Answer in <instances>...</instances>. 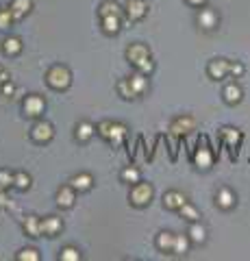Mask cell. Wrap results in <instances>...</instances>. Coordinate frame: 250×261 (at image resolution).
Segmentation results:
<instances>
[{"label":"cell","mask_w":250,"mask_h":261,"mask_svg":"<svg viewBox=\"0 0 250 261\" xmlns=\"http://www.w3.org/2000/svg\"><path fill=\"white\" fill-rule=\"evenodd\" d=\"M39 229H42V235L54 237V235L63 229V222H61V218H57V215H48V218L39 220Z\"/></svg>","instance_id":"cell-13"},{"label":"cell","mask_w":250,"mask_h":261,"mask_svg":"<svg viewBox=\"0 0 250 261\" xmlns=\"http://www.w3.org/2000/svg\"><path fill=\"white\" fill-rule=\"evenodd\" d=\"M222 98H224V103H226V104H239V103H242V98H244V92H242V87H239L237 83H228L226 87L222 89Z\"/></svg>","instance_id":"cell-15"},{"label":"cell","mask_w":250,"mask_h":261,"mask_svg":"<svg viewBox=\"0 0 250 261\" xmlns=\"http://www.w3.org/2000/svg\"><path fill=\"white\" fill-rule=\"evenodd\" d=\"M39 220L42 218H37V215H26V218H24V233L28 235V237L31 239H37V237H42V229H39Z\"/></svg>","instance_id":"cell-18"},{"label":"cell","mask_w":250,"mask_h":261,"mask_svg":"<svg viewBox=\"0 0 250 261\" xmlns=\"http://www.w3.org/2000/svg\"><path fill=\"white\" fill-rule=\"evenodd\" d=\"M2 92H4V94H11V92H13V85L7 81V83H4V87H2Z\"/></svg>","instance_id":"cell-41"},{"label":"cell","mask_w":250,"mask_h":261,"mask_svg":"<svg viewBox=\"0 0 250 261\" xmlns=\"http://www.w3.org/2000/svg\"><path fill=\"white\" fill-rule=\"evenodd\" d=\"M128 83H131L135 96H139V94H144L148 89V77H146V74H142V72H137V70H135V74L128 78Z\"/></svg>","instance_id":"cell-22"},{"label":"cell","mask_w":250,"mask_h":261,"mask_svg":"<svg viewBox=\"0 0 250 261\" xmlns=\"http://www.w3.org/2000/svg\"><path fill=\"white\" fill-rule=\"evenodd\" d=\"M126 135H128V129L124 127V124H120V122H111V124H109L107 142H109V144H113V148H118V146H122V144H124Z\"/></svg>","instance_id":"cell-12"},{"label":"cell","mask_w":250,"mask_h":261,"mask_svg":"<svg viewBox=\"0 0 250 261\" xmlns=\"http://www.w3.org/2000/svg\"><path fill=\"white\" fill-rule=\"evenodd\" d=\"M122 7L116 2V0H104V2H100L98 7V16H122Z\"/></svg>","instance_id":"cell-24"},{"label":"cell","mask_w":250,"mask_h":261,"mask_svg":"<svg viewBox=\"0 0 250 261\" xmlns=\"http://www.w3.org/2000/svg\"><path fill=\"white\" fill-rule=\"evenodd\" d=\"M52 137H54V129H52L50 122H46V120H37V122L31 127V139L33 142L48 144Z\"/></svg>","instance_id":"cell-6"},{"label":"cell","mask_w":250,"mask_h":261,"mask_svg":"<svg viewBox=\"0 0 250 261\" xmlns=\"http://www.w3.org/2000/svg\"><path fill=\"white\" fill-rule=\"evenodd\" d=\"M185 203H187V198H185L181 192H174V189H172V192L163 194V205H166L168 209H172V211H178Z\"/></svg>","instance_id":"cell-17"},{"label":"cell","mask_w":250,"mask_h":261,"mask_svg":"<svg viewBox=\"0 0 250 261\" xmlns=\"http://www.w3.org/2000/svg\"><path fill=\"white\" fill-rule=\"evenodd\" d=\"M189 235H176L174 237V248H172V253H176V255H185L189 250Z\"/></svg>","instance_id":"cell-30"},{"label":"cell","mask_w":250,"mask_h":261,"mask_svg":"<svg viewBox=\"0 0 250 261\" xmlns=\"http://www.w3.org/2000/svg\"><path fill=\"white\" fill-rule=\"evenodd\" d=\"M187 235H189V239H192V242H196V244H202L204 239H207V231H204V227L200 222H192Z\"/></svg>","instance_id":"cell-27"},{"label":"cell","mask_w":250,"mask_h":261,"mask_svg":"<svg viewBox=\"0 0 250 261\" xmlns=\"http://www.w3.org/2000/svg\"><path fill=\"white\" fill-rule=\"evenodd\" d=\"M174 237H176V235L170 233V231H161V233L157 235V248L163 250V253H170V250L174 248Z\"/></svg>","instance_id":"cell-26"},{"label":"cell","mask_w":250,"mask_h":261,"mask_svg":"<svg viewBox=\"0 0 250 261\" xmlns=\"http://www.w3.org/2000/svg\"><path fill=\"white\" fill-rule=\"evenodd\" d=\"M148 16V2L146 0H128L126 2V18L137 22Z\"/></svg>","instance_id":"cell-11"},{"label":"cell","mask_w":250,"mask_h":261,"mask_svg":"<svg viewBox=\"0 0 250 261\" xmlns=\"http://www.w3.org/2000/svg\"><path fill=\"white\" fill-rule=\"evenodd\" d=\"M192 161L196 163V168H200V170H209L213 165V161H216V153H213L211 146L207 144V137H202L198 142L196 150L192 153Z\"/></svg>","instance_id":"cell-4"},{"label":"cell","mask_w":250,"mask_h":261,"mask_svg":"<svg viewBox=\"0 0 250 261\" xmlns=\"http://www.w3.org/2000/svg\"><path fill=\"white\" fill-rule=\"evenodd\" d=\"M235 194L231 192L228 187H222L220 192L216 194V203H218V207H222V209H231V207H235Z\"/></svg>","instance_id":"cell-23"},{"label":"cell","mask_w":250,"mask_h":261,"mask_svg":"<svg viewBox=\"0 0 250 261\" xmlns=\"http://www.w3.org/2000/svg\"><path fill=\"white\" fill-rule=\"evenodd\" d=\"M122 181H126V183H137V181H142V174H139V170L135 168V165H128V168L122 170Z\"/></svg>","instance_id":"cell-33"},{"label":"cell","mask_w":250,"mask_h":261,"mask_svg":"<svg viewBox=\"0 0 250 261\" xmlns=\"http://www.w3.org/2000/svg\"><path fill=\"white\" fill-rule=\"evenodd\" d=\"M2 52L9 54V57L20 54V52H22V39H20V37H7L2 42Z\"/></svg>","instance_id":"cell-25"},{"label":"cell","mask_w":250,"mask_h":261,"mask_svg":"<svg viewBox=\"0 0 250 261\" xmlns=\"http://www.w3.org/2000/svg\"><path fill=\"white\" fill-rule=\"evenodd\" d=\"M178 213H181L183 218L187 220V222H198V220H200V213H198V209L194 207L192 203H185L183 207L178 209Z\"/></svg>","instance_id":"cell-28"},{"label":"cell","mask_w":250,"mask_h":261,"mask_svg":"<svg viewBox=\"0 0 250 261\" xmlns=\"http://www.w3.org/2000/svg\"><path fill=\"white\" fill-rule=\"evenodd\" d=\"M185 2L192 4V7H204V2H207V0H185Z\"/></svg>","instance_id":"cell-40"},{"label":"cell","mask_w":250,"mask_h":261,"mask_svg":"<svg viewBox=\"0 0 250 261\" xmlns=\"http://www.w3.org/2000/svg\"><path fill=\"white\" fill-rule=\"evenodd\" d=\"M13 185V174L9 172V170H0V187L7 189Z\"/></svg>","instance_id":"cell-36"},{"label":"cell","mask_w":250,"mask_h":261,"mask_svg":"<svg viewBox=\"0 0 250 261\" xmlns=\"http://www.w3.org/2000/svg\"><path fill=\"white\" fill-rule=\"evenodd\" d=\"M59 259L61 261H81V253H78V248H74V246H66V248H61V253H59Z\"/></svg>","instance_id":"cell-31"},{"label":"cell","mask_w":250,"mask_h":261,"mask_svg":"<svg viewBox=\"0 0 250 261\" xmlns=\"http://www.w3.org/2000/svg\"><path fill=\"white\" fill-rule=\"evenodd\" d=\"M74 203H76V189L72 185H63L57 192V205L63 209H70V207H74Z\"/></svg>","instance_id":"cell-14"},{"label":"cell","mask_w":250,"mask_h":261,"mask_svg":"<svg viewBox=\"0 0 250 261\" xmlns=\"http://www.w3.org/2000/svg\"><path fill=\"white\" fill-rule=\"evenodd\" d=\"M152 194H154L152 185L144 183V181H137V183H133L131 194H128V200H131L133 207L142 209V207H148V205H150V200H152Z\"/></svg>","instance_id":"cell-3"},{"label":"cell","mask_w":250,"mask_h":261,"mask_svg":"<svg viewBox=\"0 0 250 261\" xmlns=\"http://www.w3.org/2000/svg\"><path fill=\"white\" fill-rule=\"evenodd\" d=\"M16 259L18 261H39V253H37V248H22Z\"/></svg>","instance_id":"cell-34"},{"label":"cell","mask_w":250,"mask_h":261,"mask_svg":"<svg viewBox=\"0 0 250 261\" xmlns=\"http://www.w3.org/2000/svg\"><path fill=\"white\" fill-rule=\"evenodd\" d=\"M96 135V127H94L92 122H81V124H76V133H74V137H76V142H81V144H85V142H89V139Z\"/></svg>","instance_id":"cell-19"},{"label":"cell","mask_w":250,"mask_h":261,"mask_svg":"<svg viewBox=\"0 0 250 261\" xmlns=\"http://www.w3.org/2000/svg\"><path fill=\"white\" fill-rule=\"evenodd\" d=\"M118 92L122 98H135V92H133L131 83H128V78H122V81L118 83Z\"/></svg>","instance_id":"cell-35"},{"label":"cell","mask_w":250,"mask_h":261,"mask_svg":"<svg viewBox=\"0 0 250 261\" xmlns=\"http://www.w3.org/2000/svg\"><path fill=\"white\" fill-rule=\"evenodd\" d=\"M13 187H18V189H28L31 187V177H28L26 172H16L13 174Z\"/></svg>","instance_id":"cell-32"},{"label":"cell","mask_w":250,"mask_h":261,"mask_svg":"<svg viewBox=\"0 0 250 261\" xmlns=\"http://www.w3.org/2000/svg\"><path fill=\"white\" fill-rule=\"evenodd\" d=\"M13 22H16V18H13L11 9H9V7H0V31H9Z\"/></svg>","instance_id":"cell-29"},{"label":"cell","mask_w":250,"mask_h":261,"mask_svg":"<svg viewBox=\"0 0 250 261\" xmlns=\"http://www.w3.org/2000/svg\"><path fill=\"white\" fill-rule=\"evenodd\" d=\"M46 85L54 92H63L72 85V72L68 70V65L54 63L52 68L46 72Z\"/></svg>","instance_id":"cell-2"},{"label":"cell","mask_w":250,"mask_h":261,"mask_svg":"<svg viewBox=\"0 0 250 261\" xmlns=\"http://www.w3.org/2000/svg\"><path fill=\"white\" fill-rule=\"evenodd\" d=\"M100 24H102V31L107 35H118L122 31V16H102Z\"/></svg>","instance_id":"cell-16"},{"label":"cell","mask_w":250,"mask_h":261,"mask_svg":"<svg viewBox=\"0 0 250 261\" xmlns=\"http://www.w3.org/2000/svg\"><path fill=\"white\" fill-rule=\"evenodd\" d=\"M231 74H233V77H242V74H244V65L237 63V61L231 63Z\"/></svg>","instance_id":"cell-38"},{"label":"cell","mask_w":250,"mask_h":261,"mask_svg":"<svg viewBox=\"0 0 250 261\" xmlns=\"http://www.w3.org/2000/svg\"><path fill=\"white\" fill-rule=\"evenodd\" d=\"M126 59L137 72L146 74V77L152 74L154 61H152V54H150V48L146 44H131V46L126 48Z\"/></svg>","instance_id":"cell-1"},{"label":"cell","mask_w":250,"mask_h":261,"mask_svg":"<svg viewBox=\"0 0 250 261\" xmlns=\"http://www.w3.org/2000/svg\"><path fill=\"white\" fill-rule=\"evenodd\" d=\"M9 205H11V200L7 196V189L0 187V207H9Z\"/></svg>","instance_id":"cell-39"},{"label":"cell","mask_w":250,"mask_h":261,"mask_svg":"<svg viewBox=\"0 0 250 261\" xmlns=\"http://www.w3.org/2000/svg\"><path fill=\"white\" fill-rule=\"evenodd\" d=\"M109 120H104V122H100V124H96V133L100 135L102 139H107V135H109Z\"/></svg>","instance_id":"cell-37"},{"label":"cell","mask_w":250,"mask_h":261,"mask_svg":"<svg viewBox=\"0 0 250 261\" xmlns=\"http://www.w3.org/2000/svg\"><path fill=\"white\" fill-rule=\"evenodd\" d=\"M9 9H11L13 18H16V20H22V18L33 9V0H11Z\"/></svg>","instance_id":"cell-20"},{"label":"cell","mask_w":250,"mask_h":261,"mask_svg":"<svg viewBox=\"0 0 250 261\" xmlns=\"http://www.w3.org/2000/svg\"><path fill=\"white\" fill-rule=\"evenodd\" d=\"M194 127H196V120H194L192 115H178V118L172 120V124H170V130H172V135L176 139H183L187 133H192Z\"/></svg>","instance_id":"cell-8"},{"label":"cell","mask_w":250,"mask_h":261,"mask_svg":"<svg viewBox=\"0 0 250 261\" xmlns=\"http://www.w3.org/2000/svg\"><path fill=\"white\" fill-rule=\"evenodd\" d=\"M207 74L211 78H216V81H222V78H226L231 74V61H226V59H211L207 65Z\"/></svg>","instance_id":"cell-9"},{"label":"cell","mask_w":250,"mask_h":261,"mask_svg":"<svg viewBox=\"0 0 250 261\" xmlns=\"http://www.w3.org/2000/svg\"><path fill=\"white\" fill-rule=\"evenodd\" d=\"M220 139H222V144L228 148V153H231V159H237V150L239 146H242V139H244V135H242V130H237V129H222L220 130Z\"/></svg>","instance_id":"cell-5"},{"label":"cell","mask_w":250,"mask_h":261,"mask_svg":"<svg viewBox=\"0 0 250 261\" xmlns=\"http://www.w3.org/2000/svg\"><path fill=\"white\" fill-rule=\"evenodd\" d=\"M198 26L200 28H204V31H213V28L218 26V22H220V18H218V13L213 11V9H209V7H202L198 11Z\"/></svg>","instance_id":"cell-10"},{"label":"cell","mask_w":250,"mask_h":261,"mask_svg":"<svg viewBox=\"0 0 250 261\" xmlns=\"http://www.w3.org/2000/svg\"><path fill=\"white\" fill-rule=\"evenodd\" d=\"M44 109H46V100L39 96V94H31L22 103V111L26 118H39L44 113Z\"/></svg>","instance_id":"cell-7"},{"label":"cell","mask_w":250,"mask_h":261,"mask_svg":"<svg viewBox=\"0 0 250 261\" xmlns=\"http://www.w3.org/2000/svg\"><path fill=\"white\" fill-rule=\"evenodd\" d=\"M70 185H72L76 192H87V189H92L94 179H92V174L83 172V174H76V177L70 179Z\"/></svg>","instance_id":"cell-21"}]
</instances>
